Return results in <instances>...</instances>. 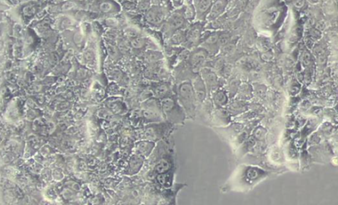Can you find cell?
<instances>
[{
    "label": "cell",
    "mask_w": 338,
    "mask_h": 205,
    "mask_svg": "<svg viewBox=\"0 0 338 205\" xmlns=\"http://www.w3.org/2000/svg\"><path fill=\"white\" fill-rule=\"evenodd\" d=\"M193 86L189 82L183 83L179 87V100L185 110L192 115L195 109L196 99Z\"/></svg>",
    "instance_id": "1"
},
{
    "label": "cell",
    "mask_w": 338,
    "mask_h": 205,
    "mask_svg": "<svg viewBox=\"0 0 338 205\" xmlns=\"http://www.w3.org/2000/svg\"><path fill=\"white\" fill-rule=\"evenodd\" d=\"M185 14L180 11H176L168 18L167 23V29L172 32H175L182 27L185 21Z\"/></svg>",
    "instance_id": "2"
},
{
    "label": "cell",
    "mask_w": 338,
    "mask_h": 205,
    "mask_svg": "<svg viewBox=\"0 0 338 205\" xmlns=\"http://www.w3.org/2000/svg\"><path fill=\"white\" fill-rule=\"evenodd\" d=\"M147 21L151 23L154 25H157L161 23L163 21L165 18V14L163 10L158 6H155L149 9L147 14Z\"/></svg>",
    "instance_id": "3"
},
{
    "label": "cell",
    "mask_w": 338,
    "mask_h": 205,
    "mask_svg": "<svg viewBox=\"0 0 338 205\" xmlns=\"http://www.w3.org/2000/svg\"><path fill=\"white\" fill-rule=\"evenodd\" d=\"M194 6L196 9V15L198 17L203 18V16L209 15L212 7L211 1H194Z\"/></svg>",
    "instance_id": "4"
},
{
    "label": "cell",
    "mask_w": 338,
    "mask_h": 205,
    "mask_svg": "<svg viewBox=\"0 0 338 205\" xmlns=\"http://www.w3.org/2000/svg\"><path fill=\"white\" fill-rule=\"evenodd\" d=\"M193 87L195 93V95H196V98L200 101H203L204 100L205 97H206V85L203 82V80L201 77H197L196 80H195L194 82L193 83Z\"/></svg>",
    "instance_id": "5"
},
{
    "label": "cell",
    "mask_w": 338,
    "mask_h": 205,
    "mask_svg": "<svg viewBox=\"0 0 338 205\" xmlns=\"http://www.w3.org/2000/svg\"><path fill=\"white\" fill-rule=\"evenodd\" d=\"M201 74H202V80L208 89L212 88L217 85L218 80L215 72L209 69H203Z\"/></svg>",
    "instance_id": "6"
},
{
    "label": "cell",
    "mask_w": 338,
    "mask_h": 205,
    "mask_svg": "<svg viewBox=\"0 0 338 205\" xmlns=\"http://www.w3.org/2000/svg\"><path fill=\"white\" fill-rule=\"evenodd\" d=\"M227 6V2L225 1H217L213 4L211 7V11L209 14L208 17L211 19H213L218 17L219 15H221L225 11Z\"/></svg>",
    "instance_id": "7"
},
{
    "label": "cell",
    "mask_w": 338,
    "mask_h": 205,
    "mask_svg": "<svg viewBox=\"0 0 338 205\" xmlns=\"http://www.w3.org/2000/svg\"><path fill=\"white\" fill-rule=\"evenodd\" d=\"M206 54L204 51H198L195 53L191 58V67L194 70H197L201 67L206 59Z\"/></svg>",
    "instance_id": "8"
},
{
    "label": "cell",
    "mask_w": 338,
    "mask_h": 205,
    "mask_svg": "<svg viewBox=\"0 0 338 205\" xmlns=\"http://www.w3.org/2000/svg\"><path fill=\"white\" fill-rule=\"evenodd\" d=\"M201 34V27L198 25H196L191 27L189 31L187 32L186 34V38L187 40L191 43H195L196 42Z\"/></svg>",
    "instance_id": "9"
},
{
    "label": "cell",
    "mask_w": 338,
    "mask_h": 205,
    "mask_svg": "<svg viewBox=\"0 0 338 205\" xmlns=\"http://www.w3.org/2000/svg\"><path fill=\"white\" fill-rule=\"evenodd\" d=\"M161 104V109L167 115L174 110L175 109V105H176L174 100L170 98H164L162 100Z\"/></svg>",
    "instance_id": "10"
},
{
    "label": "cell",
    "mask_w": 338,
    "mask_h": 205,
    "mask_svg": "<svg viewBox=\"0 0 338 205\" xmlns=\"http://www.w3.org/2000/svg\"><path fill=\"white\" fill-rule=\"evenodd\" d=\"M214 101L217 105H225L227 103V97L223 91H218L214 95Z\"/></svg>",
    "instance_id": "11"
},
{
    "label": "cell",
    "mask_w": 338,
    "mask_h": 205,
    "mask_svg": "<svg viewBox=\"0 0 338 205\" xmlns=\"http://www.w3.org/2000/svg\"><path fill=\"white\" fill-rule=\"evenodd\" d=\"M186 38V35L184 33V32L180 30H178L176 31L173 34L171 37L172 43L175 44H180L181 43L185 40V38Z\"/></svg>",
    "instance_id": "12"
},
{
    "label": "cell",
    "mask_w": 338,
    "mask_h": 205,
    "mask_svg": "<svg viewBox=\"0 0 338 205\" xmlns=\"http://www.w3.org/2000/svg\"><path fill=\"white\" fill-rule=\"evenodd\" d=\"M153 146V145L152 143L150 142H141L139 143V145L138 146V149L142 155H145L149 154V153L151 150Z\"/></svg>",
    "instance_id": "13"
},
{
    "label": "cell",
    "mask_w": 338,
    "mask_h": 205,
    "mask_svg": "<svg viewBox=\"0 0 338 205\" xmlns=\"http://www.w3.org/2000/svg\"><path fill=\"white\" fill-rule=\"evenodd\" d=\"M263 174V171L256 168H250L246 171V177L248 179L252 181L257 179L259 175Z\"/></svg>",
    "instance_id": "14"
},
{
    "label": "cell",
    "mask_w": 338,
    "mask_h": 205,
    "mask_svg": "<svg viewBox=\"0 0 338 205\" xmlns=\"http://www.w3.org/2000/svg\"><path fill=\"white\" fill-rule=\"evenodd\" d=\"M184 14L186 19L189 21H191L196 15V9L194 8V4H188L184 11Z\"/></svg>",
    "instance_id": "15"
},
{
    "label": "cell",
    "mask_w": 338,
    "mask_h": 205,
    "mask_svg": "<svg viewBox=\"0 0 338 205\" xmlns=\"http://www.w3.org/2000/svg\"><path fill=\"white\" fill-rule=\"evenodd\" d=\"M219 37V35L217 34V32L211 34L206 38V40L205 41V44H206L207 46H213V45H215L217 44H218Z\"/></svg>",
    "instance_id": "16"
},
{
    "label": "cell",
    "mask_w": 338,
    "mask_h": 205,
    "mask_svg": "<svg viewBox=\"0 0 338 205\" xmlns=\"http://www.w3.org/2000/svg\"><path fill=\"white\" fill-rule=\"evenodd\" d=\"M129 164H130V169L132 171H137L141 167L142 161L139 157H133Z\"/></svg>",
    "instance_id": "17"
},
{
    "label": "cell",
    "mask_w": 338,
    "mask_h": 205,
    "mask_svg": "<svg viewBox=\"0 0 338 205\" xmlns=\"http://www.w3.org/2000/svg\"><path fill=\"white\" fill-rule=\"evenodd\" d=\"M169 169V164L168 163L163 159L162 160L159 164L157 165V166L155 167V170L158 172L159 173H163L165 172Z\"/></svg>",
    "instance_id": "18"
},
{
    "label": "cell",
    "mask_w": 338,
    "mask_h": 205,
    "mask_svg": "<svg viewBox=\"0 0 338 205\" xmlns=\"http://www.w3.org/2000/svg\"><path fill=\"white\" fill-rule=\"evenodd\" d=\"M230 41V35L228 33H223L219 35L218 40V46L225 47Z\"/></svg>",
    "instance_id": "19"
},
{
    "label": "cell",
    "mask_w": 338,
    "mask_h": 205,
    "mask_svg": "<svg viewBox=\"0 0 338 205\" xmlns=\"http://www.w3.org/2000/svg\"><path fill=\"white\" fill-rule=\"evenodd\" d=\"M144 115L148 119H157L160 117L159 114L153 109H148L144 111Z\"/></svg>",
    "instance_id": "20"
},
{
    "label": "cell",
    "mask_w": 338,
    "mask_h": 205,
    "mask_svg": "<svg viewBox=\"0 0 338 205\" xmlns=\"http://www.w3.org/2000/svg\"><path fill=\"white\" fill-rule=\"evenodd\" d=\"M266 131L264 128L262 127H259L254 132V136L258 140H262L265 137Z\"/></svg>",
    "instance_id": "21"
},
{
    "label": "cell",
    "mask_w": 338,
    "mask_h": 205,
    "mask_svg": "<svg viewBox=\"0 0 338 205\" xmlns=\"http://www.w3.org/2000/svg\"><path fill=\"white\" fill-rule=\"evenodd\" d=\"M144 44H145V41L144 39L142 38H136L134 39L132 42V46L135 48H141L143 46H144Z\"/></svg>",
    "instance_id": "22"
},
{
    "label": "cell",
    "mask_w": 338,
    "mask_h": 205,
    "mask_svg": "<svg viewBox=\"0 0 338 205\" xmlns=\"http://www.w3.org/2000/svg\"><path fill=\"white\" fill-rule=\"evenodd\" d=\"M168 87L166 85H162L158 87L156 90V93L158 96L162 97L166 95V93L168 92Z\"/></svg>",
    "instance_id": "23"
},
{
    "label": "cell",
    "mask_w": 338,
    "mask_h": 205,
    "mask_svg": "<svg viewBox=\"0 0 338 205\" xmlns=\"http://www.w3.org/2000/svg\"><path fill=\"white\" fill-rule=\"evenodd\" d=\"M101 9L104 11H109L110 8H111V6H110V4H108V3H104L101 5Z\"/></svg>",
    "instance_id": "24"
},
{
    "label": "cell",
    "mask_w": 338,
    "mask_h": 205,
    "mask_svg": "<svg viewBox=\"0 0 338 205\" xmlns=\"http://www.w3.org/2000/svg\"><path fill=\"white\" fill-rule=\"evenodd\" d=\"M159 57H160V54H159V53H155L154 54H150L149 56V58L151 60H157Z\"/></svg>",
    "instance_id": "25"
},
{
    "label": "cell",
    "mask_w": 338,
    "mask_h": 205,
    "mask_svg": "<svg viewBox=\"0 0 338 205\" xmlns=\"http://www.w3.org/2000/svg\"><path fill=\"white\" fill-rule=\"evenodd\" d=\"M139 7L141 9H145L148 8L149 7V2H141V4H139Z\"/></svg>",
    "instance_id": "26"
},
{
    "label": "cell",
    "mask_w": 338,
    "mask_h": 205,
    "mask_svg": "<svg viewBox=\"0 0 338 205\" xmlns=\"http://www.w3.org/2000/svg\"><path fill=\"white\" fill-rule=\"evenodd\" d=\"M157 205H168V204L165 200L162 199V200H161L159 201Z\"/></svg>",
    "instance_id": "27"
},
{
    "label": "cell",
    "mask_w": 338,
    "mask_h": 205,
    "mask_svg": "<svg viewBox=\"0 0 338 205\" xmlns=\"http://www.w3.org/2000/svg\"><path fill=\"white\" fill-rule=\"evenodd\" d=\"M303 5V2H297L295 3V6L297 8H301Z\"/></svg>",
    "instance_id": "28"
}]
</instances>
